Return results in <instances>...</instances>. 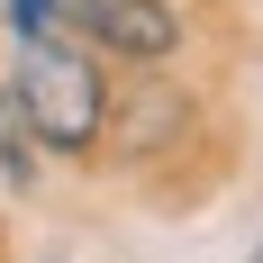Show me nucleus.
I'll use <instances>...</instances> for the list:
<instances>
[{
	"label": "nucleus",
	"mask_w": 263,
	"mask_h": 263,
	"mask_svg": "<svg viewBox=\"0 0 263 263\" xmlns=\"http://www.w3.org/2000/svg\"><path fill=\"white\" fill-rule=\"evenodd\" d=\"M9 18H18V27H27V36H36V27H46V18H54V0H9Z\"/></svg>",
	"instance_id": "7ed1b4c3"
},
{
	"label": "nucleus",
	"mask_w": 263,
	"mask_h": 263,
	"mask_svg": "<svg viewBox=\"0 0 263 263\" xmlns=\"http://www.w3.org/2000/svg\"><path fill=\"white\" fill-rule=\"evenodd\" d=\"M18 109H27V127H36V145H54V155H82L91 136H100V118H109V91H100V73L82 64L73 46H54L46 27L27 36V64H18Z\"/></svg>",
	"instance_id": "f257e3e1"
},
{
	"label": "nucleus",
	"mask_w": 263,
	"mask_h": 263,
	"mask_svg": "<svg viewBox=\"0 0 263 263\" xmlns=\"http://www.w3.org/2000/svg\"><path fill=\"white\" fill-rule=\"evenodd\" d=\"M254 263H263V245H254Z\"/></svg>",
	"instance_id": "20e7f679"
},
{
	"label": "nucleus",
	"mask_w": 263,
	"mask_h": 263,
	"mask_svg": "<svg viewBox=\"0 0 263 263\" xmlns=\"http://www.w3.org/2000/svg\"><path fill=\"white\" fill-rule=\"evenodd\" d=\"M64 9H73V27L91 46L127 54V64H155V54H173V36H182L163 0H64Z\"/></svg>",
	"instance_id": "f03ea898"
}]
</instances>
